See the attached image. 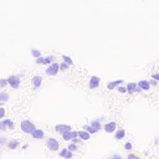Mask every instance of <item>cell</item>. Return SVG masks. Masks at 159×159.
<instances>
[{"label": "cell", "mask_w": 159, "mask_h": 159, "mask_svg": "<svg viewBox=\"0 0 159 159\" xmlns=\"http://www.w3.org/2000/svg\"><path fill=\"white\" fill-rule=\"evenodd\" d=\"M69 67H70V65H67L66 62H62L60 65V70L61 71H66V70H69Z\"/></svg>", "instance_id": "26"}, {"label": "cell", "mask_w": 159, "mask_h": 159, "mask_svg": "<svg viewBox=\"0 0 159 159\" xmlns=\"http://www.w3.org/2000/svg\"><path fill=\"white\" fill-rule=\"evenodd\" d=\"M36 63H44V57L42 56H40L36 59Z\"/></svg>", "instance_id": "34"}, {"label": "cell", "mask_w": 159, "mask_h": 159, "mask_svg": "<svg viewBox=\"0 0 159 159\" xmlns=\"http://www.w3.org/2000/svg\"><path fill=\"white\" fill-rule=\"evenodd\" d=\"M60 157H62V158H65V159H72L73 152L69 150L67 148H63V149L60 150Z\"/></svg>", "instance_id": "14"}, {"label": "cell", "mask_w": 159, "mask_h": 159, "mask_svg": "<svg viewBox=\"0 0 159 159\" xmlns=\"http://www.w3.org/2000/svg\"><path fill=\"white\" fill-rule=\"evenodd\" d=\"M42 84V77L41 76H35L32 79V86L35 87V88H39L40 86Z\"/></svg>", "instance_id": "19"}, {"label": "cell", "mask_w": 159, "mask_h": 159, "mask_svg": "<svg viewBox=\"0 0 159 159\" xmlns=\"http://www.w3.org/2000/svg\"><path fill=\"white\" fill-rule=\"evenodd\" d=\"M117 90L119 91L121 93H127V88H126V87H123V86H119Z\"/></svg>", "instance_id": "30"}, {"label": "cell", "mask_w": 159, "mask_h": 159, "mask_svg": "<svg viewBox=\"0 0 159 159\" xmlns=\"http://www.w3.org/2000/svg\"><path fill=\"white\" fill-rule=\"evenodd\" d=\"M4 116H5V110L1 106H0V119H3V118H4Z\"/></svg>", "instance_id": "29"}, {"label": "cell", "mask_w": 159, "mask_h": 159, "mask_svg": "<svg viewBox=\"0 0 159 159\" xmlns=\"http://www.w3.org/2000/svg\"><path fill=\"white\" fill-rule=\"evenodd\" d=\"M31 137L34 139H42V138L45 137V132H44L41 128H35L34 132L31 133Z\"/></svg>", "instance_id": "9"}, {"label": "cell", "mask_w": 159, "mask_h": 159, "mask_svg": "<svg viewBox=\"0 0 159 159\" xmlns=\"http://www.w3.org/2000/svg\"><path fill=\"white\" fill-rule=\"evenodd\" d=\"M104 132H107V133H113V132H116L117 129V124L114 123V122H110V123H106L103 127Z\"/></svg>", "instance_id": "11"}, {"label": "cell", "mask_w": 159, "mask_h": 159, "mask_svg": "<svg viewBox=\"0 0 159 159\" xmlns=\"http://www.w3.org/2000/svg\"><path fill=\"white\" fill-rule=\"evenodd\" d=\"M53 60H55V56H47V57H44V63H46V65H50V63L53 62Z\"/></svg>", "instance_id": "22"}, {"label": "cell", "mask_w": 159, "mask_h": 159, "mask_svg": "<svg viewBox=\"0 0 159 159\" xmlns=\"http://www.w3.org/2000/svg\"><path fill=\"white\" fill-rule=\"evenodd\" d=\"M6 145H8L9 149L14 150V149H18V147L20 145V142H19L18 139H10V141H8Z\"/></svg>", "instance_id": "15"}, {"label": "cell", "mask_w": 159, "mask_h": 159, "mask_svg": "<svg viewBox=\"0 0 159 159\" xmlns=\"http://www.w3.org/2000/svg\"><path fill=\"white\" fill-rule=\"evenodd\" d=\"M137 84L142 91H149L150 90V83H149V81H147V80H141Z\"/></svg>", "instance_id": "13"}, {"label": "cell", "mask_w": 159, "mask_h": 159, "mask_svg": "<svg viewBox=\"0 0 159 159\" xmlns=\"http://www.w3.org/2000/svg\"><path fill=\"white\" fill-rule=\"evenodd\" d=\"M127 159H139L137 157L136 154H128V157H127Z\"/></svg>", "instance_id": "32"}, {"label": "cell", "mask_w": 159, "mask_h": 159, "mask_svg": "<svg viewBox=\"0 0 159 159\" xmlns=\"http://www.w3.org/2000/svg\"><path fill=\"white\" fill-rule=\"evenodd\" d=\"M149 83H150V86H155V84H157V81L152 80V81H149Z\"/></svg>", "instance_id": "36"}, {"label": "cell", "mask_w": 159, "mask_h": 159, "mask_svg": "<svg viewBox=\"0 0 159 159\" xmlns=\"http://www.w3.org/2000/svg\"><path fill=\"white\" fill-rule=\"evenodd\" d=\"M132 148H133V145H132L131 142H127V143L124 144V149L126 150H132Z\"/></svg>", "instance_id": "28"}, {"label": "cell", "mask_w": 159, "mask_h": 159, "mask_svg": "<svg viewBox=\"0 0 159 159\" xmlns=\"http://www.w3.org/2000/svg\"><path fill=\"white\" fill-rule=\"evenodd\" d=\"M71 129H72V127L69 126V124H56L55 126V132H57L60 134H63Z\"/></svg>", "instance_id": "7"}, {"label": "cell", "mask_w": 159, "mask_h": 159, "mask_svg": "<svg viewBox=\"0 0 159 159\" xmlns=\"http://www.w3.org/2000/svg\"><path fill=\"white\" fill-rule=\"evenodd\" d=\"M103 118H96V119H93L91 122L90 124H87V126L83 127V129L86 132H88L90 134H94L97 133L100 129H101V121H102Z\"/></svg>", "instance_id": "1"}, {"label": "cell", "mask_w": 159, "mask_h": 159, "mask_svg": "<svg viewBox=\"0 0 159 159\" xmlns=\"http://www.w3.org/2000/svg\"><path fill=\"white\" fill-rule=\"evenodd\" d=\"M59 71H60V65L56 62H52V63H50L49 67L45 70V72L47 76H56L57 73H59Z\"/></svg>", "instance_id": "5"}, {"label": "cell", "mask_w": 159, "mask_h": 159, "mask_svg": "<svg viewBox=\"0 0 159 159\" xmlns=\"http://www.w3.org/2000/svg\"><path fill=\"white\" fill-rule=\"evenodd\" d=\"M71 142H73V143H76V144H79V143L81 144V142H82V141H81L80 138H77V137H76V138H73V139L71 141Z\"/></svg>", "instance_id": "33"}, {"label": "cell", "mask_w": 159, "mask_h": 159, "mask_svg": "<svg viewBox=\"0 0 159 159\" xmlns=\"http://www.w3.org/2000/svg\"><path fill=\"white\" fill-rule=\"evenodd\" d=\"M110 159H122V155L121 154H113Z\"/></svg>", "instance_id": "31"}, {"label": "cell", "mask_w": 159, "mask_h": 159, "mask_svg": "<svg viewBox=\"0 0 159 159\" xmlns=\"http://www.w3.org/2000/svg\"><path fill=\"white\" fill-rule=\"evenodd\" d=\"M9 98H10V96H9L8 92H4V91L0 92V106H3L5 102H8Z\"/></svg>", "instance_id": "20"}, {"label": "cell", "mask_w": 159, "mask_h": 159, "mask_svg": "<svg viewBox=\"0 0 159 159\" xmlns=\"http://www.w3.org/2000/svg\"><path fill=\"white\" fill-rule=\"evenodd\" d=\"M67 149L71 150V152H76L77 149H79V147H77V144H76V143H73V142H72V143H70V144H69Z\"/></svg>", "instance_id": "24"}, {"label": "cell", "mask_w": 159, "mask_h": 159, "mask_svg": "<svg viewBox=\"0 0 159 159\" xmlns=\"http://www.w3.org/2000/svg\"><path fill=\"white\" fill-rule=\"evenodd\" d=\"M6 84H8V80L6 79H0V87H1V88L6 87Z\"/></svg>", "instance_id": "27"}, {"label": "cell", "mask_w": 159, "mask_h": 159, "mask_svg": "<svg viewBox=\"0 0 159 159\" xmlns=\"http://www.w3.org/2000/svg\"><path fill=\"white\" fill-rule=\"evenodd\" d=\"M62 136V139L63 141H66V142H71L73 139V138H76L77 137V132L76 131H69V132H66V133H63V134H61Z\"/></svg>", "instance_id": "8"}, {"label": "cell", "mask_w": 159, "mask_h": 159, "mask_svg": "<svg viewBox=\"0 0 159 159\" xmlns=\"http://www.w3.org/2000/svg\"><path fill=\"white\" fill-rule=\"evenodd\" d=\"M152 77H153V80H155V81H157V82L159 81V73H154V75L152 76Z\"/></svg>", "instance_id": "35"}, {"label": "cell", "mask_w": 159, "mask_h": 159, "mask_svg": "<svg viewBox=\"0 0 159 159\" xmlns=\"http://www.w3.org/2000/svg\"><path fill=\"white\" fill-rule=\"evenodd\" d=\"M46 147L49 148L50 150H57L60 148V143L57 142V139L56 138H53V137H49L46 139Z\"/></svg>", "instance_id": "6"}, {"label": "cell", "mask_w": 159, "mask_h": 159, "mask_svg": "<svg viewBox=\"0 0 159 159\" xmlns=\"http://www.w3.org/2000/svg\"><path fill=\"white\" fill-rule=\"evenodd\" d=\"M0 155H1V150H0Z\"/></svg>", "instance_id": "37"}, {"label": "cell", "mask_w": 159, "mask_h": 159, "mask_svg": "<svg viewBox=\"0 0 159 159\" xmlns=\"http://www.w3.org/2000/svg\"><path fill=\"white\" fill-rule=\"evenodd\" d=\"M62 60H63V62H66V63H67V65H70V66H72V65H73V61H72V59H71L70 56L62 55Z\"/></svg>", "instance_id": "21"}, {"label": "cell", "mask_w": 159, "mask_h": 159, "mask_svg": "<svg viewBox=\"0 0 159 159\" xmlns=\"http://www.w3.org/2000/svg\"><path fill=\"white\" fill-rule=\"evenodd\" d=\"M31 55L35 57V59H38V57L41 56V51H40V50H38V49H32L31 50Z\"/></svg>", "instance_id": "23"}, {"label": "cell", "mask_w": 159, "mask_h": 159, "mask_svg": "<svg viewBox=\"0 0 159 159\" xmlns=\"http://www.w3.org/2000/svg\"><path fill=\"white\" fill-rule=\"evenodd\" d=\"M122 82H123V80H116V81H112V82H108L107 83V88L110 90V91L111 90H114L117 86H119Z\"/></svg>", "instance_id": "18"}, {"label": "cell", "mask_w": 159, "mask_h": 159, "mask_svg": "<svg viewBox=\"0 0 159 159\" xmlns=\"http://www.w3.org/2000/svg\"><path fill=\"white\" fill-rule=\"evenodd\" d=\"M77 137H80L81 141H90L91 139V134L88 133V132H86L84 129L77 132Z\"/></svg>", "instance_id": "16"}, {"label": "cell", "mask_w": 159, "mask_h": 159, "mask_svg": "<svg viewBox=\"0 0 159 159\" xmlns=\"http://www.w3.org/2000/svg\"><path fill=\"white\" fill-rule=\"evenodd\" d=\"M35 128H36L35 124H34L32 122H30L29 119H24V121H21V123H20V129H21V132L25 134H31Z\"/></svg>", "instance_id": "2"}, {"label": "cell", "mask_w": 159, "mask_h": 159, "mask_svg": "<svg viewBox=\"0 0 159 159\" xmlns=\"http://www.w3.org/2000/svg\"><path fill=\"white\" fill-rule=\"evenodd\" d=\"M6 80H8V84H10V87L14 88V90H18L20 87V84H21V80H20V77L16 76V75L9 76Z\"/></svg>", "instance_id": "3"}, {"label": "cell", "mask_w": 159, "mask_h": 159, "mask_svg": "<svg viewBox=\"0 0 159 159\" xmlns=\"http://www.w3.org/2000/svg\"><path fill=\"white\" fill-rule=\"evenodd\" d=\"M100 83H101V80L97 76L90 77V88H92V90L97 88V87L100 86Z\"/></svg>", "instance_id": "12"}, {"label": "cell", "mask_w": 159, "mask_h": 159, "mask_svg": "<svg viewBox=\"0 0 159 159\" xmlns=\"http://www.w3.org/2000/svg\"><path fill=\"white\" fill-rule=\"evenodd\" d=\"M8 143V139H6V137L4 136H0V147H4Z\"/></svg>", "instance_id": "25"}, {"label": "cell", "mask_w": 159, "mask_h": 159, "mask_svg": "<svg viewBox=\"0 0 159 159\" xmlns=\"http://www.w3.org/2000/svg\"><path fill=\"white\" fill-rule=\"evenodd\" d=\"M158 144H159V142H158Z\"/></svg>", "instance_id": "38"}, {"label": "cell", "mask_w": 159, "mask_h": 159, "mask_svg": "<svg viewBox=\"0 0 159 159\" xmlns=\"http://www.w3.org/2000/svg\"><path fill=\"white\" fill-rule=\"evenodd\" d=\"M15 128V123L13 119H3L0 121V131L1 132H5L6 129H10L13 131Z\"/></svg>", "instance_id": "4"}, {"label": "cell", "mask_w": 159, "mask_h": 159, "mask_svg": "<svg viewBox=\"0 0 159 159\" xmlns=\"http://www.w3.org/2000/svg\"><path fill=\"white\" fill-rule=\"evenodd\" d=\"M127 92L128 93H134V92H141V88L138 87V84L137 83H134V82H131V83H128L127 84Z\"/></svg>", "instance_id": "10"}, {"label": "cell", "mask_w": 159, "mask_h": 159, "mask_svg": "<svg viewBox=\"0 0 159 159\" xmlns=\"http://www.w3.org/2000/svg\"><path fill=\"white\" fill-rule=\"evenodd\" d=\"M124 136H126V131L119 128V129H116V133H114V139L116 141H121L123 139Z\"/></svg>", "instance_id": "17"}]
</instances>
